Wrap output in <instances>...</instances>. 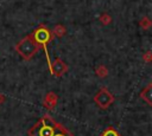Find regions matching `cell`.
I'll use <instances>...</instances> for the list:
<instances>
[{
    "instance_id": "cell-1",
    "label": "cell",
    "mask_w": 152,
    "mask_h": 136,
    "mask_svg": "<svg viewBox=\"0 0 152 136\" xmlns=\"http://www.w3.org/2000/svg\"><path fill=\"white\" fill-rule=\"evenodd\" d=\"M28 136H74L72 132L56 122L50 115H43L27 131Z\"/></svg>"
},
{
    "instance_id": "cell-2",
    "label": "cell",
    "mask_w": 152,
    "mask_h": 136,
    "mask_svg": "<svg viewBox=\"0 0 152 136\" xmlns=\"http://www.w3.org/2000/svg\"><path fill=\"white\" fill-rule=\"evenodd\" d=\"M40 45L36 41L32 34H28L24 37L17 45H15V51L26 60L31 59L39 50Z\"/></svg>"
},
{
    "instance_id": "cell-3",
    "label": "cell",
    "mask_w": 152,
    "mask_h": 136,
    "mask_svg": "<svg viewBox=\"0 0 152 136\" xmlns=\"http://www.w3.org/2000/svg\"><path fill=\"white\" fill-rule=\"evenodd\" d=\"M32 35H33V38L36 39V41H37L42 47H44L45 54H46V59H48V66H49L50 72H51V63H50V58H49V53H48L46 46H48V44H49V43L52 40V38H53L52 32H51L48 27H45L44 25H39V26L33 31Z\"/></svg>"
},
{
    "instance_id": "cell-4",
    "label": "cell",
    "mask_w": 152,
    "mask_h": 136,
    "mask_svg": "<svg viewBox=\"0 0 152 136\" xmlns=\"http://www.w3.org/2000/svg\"><path fill=\"white\" fill-rule=\"evenodd\" d=\"M94 99L97 102L99 106H101L102 109H106V108H108V106L112 104V102H113V96L110 95V92H109L106 88H103V89L100 90V92L97 93V96H96Z\"/></svg>"
},
{
    "instance_id": "cell-5",
    "label": "cell",
    "mask_w": 152,
    "mask_h": 136,
    "mask_svg": "<svg viewBox=\"0 0 152 136\" xmlns=\"http://www.w3.org/2000/svg\"><path fill=\"white\" fill-rule=\"evenodd\" d=\"M66 70H68V66L61 59H56L55 63L51 64V73L55 76H62Z\"/></svg>"
},
{
    "instance_id": "cell-6",
    "label": "cell",
    "mask_w": 152,
    "mask_h": 136,
    "mask_svg": "<svg viewBox=\"0 0 152 136\" xmlns=\"http://www.w3.org/2000/svg\"><path fill=\"white\" fill-rule=\"evenodd\" d=\"M64 33H65L64 26H62V25H56L55 28H53V33H52V34H55V35H57V37L61 38L62 35H64Z\"/></svg>"
},
{
    "instance_id": "cell-7",
    "label": "cell",
    "mask_w": 152,
    "mask_h": 136,
    "mask_svg": "<svg viewBox=\"0 0 152 136\" xmlns=\"http://www.w3.org/2000/svg\"><path fill=\"white\" fill-rule=\"evenodd\" d=\"M101 136H120V135H119V132H118L114 128L108 127V128L101 134Z\"/></svg>"
}]
</instances>
